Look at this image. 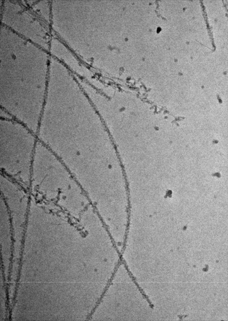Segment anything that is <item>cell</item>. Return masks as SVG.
<instances>
[{
  "label": "cell",
  "instance_id": "6da1fadb",
  "mask_svg": "<svg viewBox=\"0 0 228 321\" xmlns=\"http://www.w3.org/2000/svg\"><path fill=\"white\" fill-rule=\"evenodd\" d=\"M0 131L1 173L21 185H29L36 135L29 129L22 135Z\"/></svg>",
  "mask_w": 228,
  "mask_h": 321
}]
</instances>
